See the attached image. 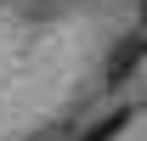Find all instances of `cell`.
Here are the masks:
<instances>
[{
	"label": "cell",
	"mask_w": 147,
	"mask_h": 141,
	"mask_svg": "<svg viewBox=\"0 0 147 141\" xmlns=\"http://www.w3.org/2000/svg\"><path fill=\"white\" fill-rule=\"evenodd\" d=\"M147 56V34H130L125 45H119V51L108 56V79L113 85H119V79H130V73H136V62H142Z\"/></svg>",
	"instance_id": "6da1fadb"
},
{
	"label": "cell",
	"mask_w": 147,
	"mask_h": 141,
	"mask_svg": "<svg viewBox=\"0 0 147 141\" xmlns=\"http://www.w3.org/2000/svg\"><path fill=\"white\" fill-rule=\"evenodd\" d=\"M125 124H130V107H119V113H108V119H96L79 141H113V136H125Z\"/></svg>",
	"instance_id": "7a4b0ae2"
},
{
	"label": "cell",
	"mask_w": 147,
	"mask_h": 141,
	"mask_svg": "<svg viewBox=\"0 0 147 141\" xmlns=\"http://www.w3.org/2000/svg\"><path fill=\"white\" fill-rule=\"evenodd\" d=\"M142 34H147V0H142Z\"/></svg>",
	"instance_id": "3957f363"
}]
</instances>
